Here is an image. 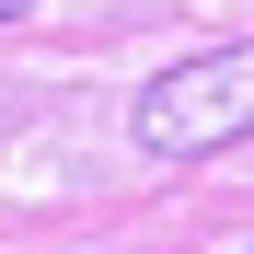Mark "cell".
Returning a JSON list of instances; mask_svg holds the SVG:
<instances>
[{"instance_id": "1", "label": "cell", "mask_w": 254, "mask_h": 254, "mask_svg": "<svg viewBox=\"0 0 254 254\" xmlns=\"http://www.w3.org/2000/svg\"><path fill=\"white\" fill-rule=\"evenodd\" d=\"M139 150L150 162H208V150H231V139H254V35L243 47H208V58H185V69H162L150 93H139Z\"/></svg>"}, {"instance_id": "2", "label": "cell", "mask_w": 254, "mask_h": 254, "mask_svg": "<svg viewBox=\"0 0 254 254\" xmlns=\"http://www.w3.org/2000/svg\"><path fill=\"white\" fill-rule=\"evenodd\" d=\"M12 12H23V0H0V23H12Z\"/></svg>"}]
</instances>
